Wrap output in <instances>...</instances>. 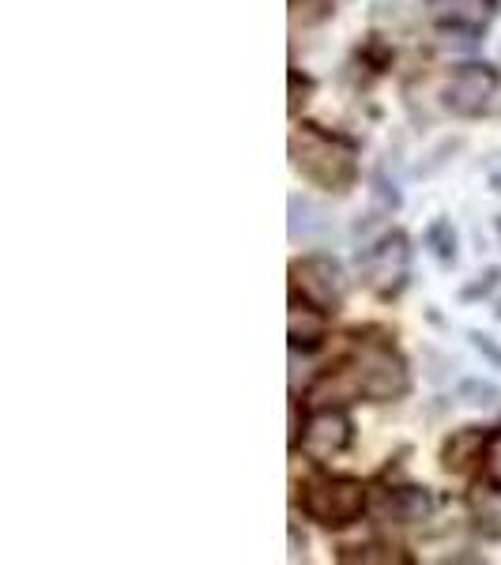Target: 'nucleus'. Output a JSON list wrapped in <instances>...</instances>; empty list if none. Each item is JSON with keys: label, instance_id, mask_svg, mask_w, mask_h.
<instances>
[{"label": "nucleus", "instance_id": "nucleus-22", "mask_svg": "<svg viewBox=\"0 0 501 565\" xmlns=\"http://www.w3.org/2000/svg\"><path fill=\"white\" fill-rule=\"evenodd\" d=\"M290 558H306V535H298V524H290Z\"/></svg>", "mask_w": 501, "mask_h": 565}, {"label": "nucleus", "instance_id": "nucleus-20", "mask_svg": "<svg viewBox=\"0 0 501 565\" xmlns=\"http://www.w3.org/2000/svg\"><path fill=\"white\" fill-rule=\"evenodd\" d=\"M479 527H482V535H490V540H501V509H494V513H482Z\"/></svg>", "mask_w": 501, "mask_h": 565}, {"label": "nucleus", "instance_id": "nucleus-15", "mask_svg": "<svg viewBox=\"0 0 501 565\" xmlns=\"http://www.w3.org/2000/svg\"><path fill=\"white\" fill-rule=\"evenodd\" d=\"M340 562H381V565H404L407 554L396 551V546H381V543H366V546H354V551H343Z\"/></svg>", "mask_w": 501, "mask_h": 565}, {"label": "nucleus", "instance_id": "nucleus-5", "mask_svg": "<svg viewBox=\"0 0 501 565\" xmlns=\"http://www.w3.org/2000/svg\"><path fill=\"white\" fill-rule=\"evenodd\" d=\"M290 287H295V298L321 306L324 313H335L343 302V290H348V279H343V268L332 257H302L290 264Z\"/></svg>", "mask_w": 501, "mask_h": 565}, {"label": "nucleus", "instance_id": "nucleus-1", "mask_svg": "<svg viewBox=\"0 0 501 565\" xmlns=\"http://www.w3.org/2000/svg\"><path fill=\"white\" fill-rule=\"evenodd\" d=\"M290 167L328 193H348L359 178V151L343 136L302 125L290 136Z\"/></svg>", "mask_w": 501, "mask_h": 565}, {"label": "nucleus", "instance_id": "nucleus-8", "mask_svg": "<svg viewBox=\"0 0 501 565\" xmlns=\"http://www.w3.org/2000/svg\"><path fill=\"white\" fill-rule=\"evenodd\" d=\"M498 0H426V15L452 34H479L494 20Z\"/></svg>", "mask_w": 501, "mask_h": 565}, {"label": "nucleus", "instance_id": "nucleus-6", "mask_svg": "<svg viewBox=\"0 0 501 565\" xmlns=\"http://www.w3.org/2000/svg\"><path fill=\"white\" fill-rule=\"evenodd\" d=\"M498 84H501V79H498V68L479 65V61H471V65H460V68L449 76V84H445V90H441L445 109H452L457 117H479L482 109L494 103Z\"/></svg>", "mask_w": 501, "mask_h": 565}, {"label": "nucleus", "instance_id": "nucleus-16", "mask_svg": "<svg viewBox=\"0 0 501 565\" xmlns=\"http://www.w3.org/2000/svg\"><path fill=\"white\" fill-rule=\"evenodd\" d=\"M482 476H487V487L501 494V430H494L487 445V457H482Z\"/></svg>", "mask_w": 501, "mask_h": 565}, {"label": "nucleus", "instance_id": "nucleus-4", "mask_svg": "<svg viewBox=\"0 0 501 565\" xmlns=\"http://www.w3.org/2000/svg\"><path fill=\"white\" fill-rule=\"evenodd\" d=\"M359 268L373 295L396 298L399 290L407 287V279H412V242L399 231L381 234V238L359 257Z\"/></svg>", "mask_w": 501, "mask_h": 565}, {"label": "nucleus", "instance_id": "nucleus-23", "mask_svg": "<svg viewBox=\"0 0 501 565\" xmlns=\"http://www.w3.org/2000/svg\"><path fill=\"white\" fill-rule=\"evenodd\" d=\"M494 231L501 234V215H494Z\"/></svg>", "mask_w": 501, "mask_h": 565}, {"label": "nucleus", "instance_id": "nucleus-13", "mask_svg": "<svg viewBox=\"0 0 501 565\" xmlns=\"http://www.w3.org/2000/svg\"><path fill=\"white\" fill-rule=\"evenodd\" d=\"M423 242H426V249H430V257L437 264H445V268H452V264L460 260V253H457V231H452V223L445 215L434 218V223L426 226Z\"/></svg>", "mask_w": 501, "mask_h": 565}, {"label": "nucleus", "instance_id": "nucleus-9", "mask_svg": "<svg viewBox=\"0 0 501 565\" xmlns=\"http://www.w3.org/2000/svg\"><path fill=\"white\" fill-rule=\"evenodd\" d=\"M490 437H494V430H487V426H460V430H452L441 445V468L449 476H468L471 468H482Z\"/></svg>", "mask_w": 501, "mask_h": 565}, {"label": "nucleus", "instance_id": "nucleus-14", "mask_svg": "<svg viewBox=\"0 0 501 565\" xmlns=\"http://www.w3.org/2000/svg\"><path fill=\"white\" fill-rule=\"evenodd\" d=\"M457 399L468 407H494L501 399V388L494 385V381H482V377H471L463 381V385L457 388Z\"/></svg>", "mask_w": 501, "mask_h": 565}, {"label": "nucleus", "instance_id": "nucleus-11", "mask_svg": "<svg viewBox=\"0 0 501 565\" xmlns=\"http://www.w3.org/2000/svg\"><path fill=\"white\" fill-rule=\"evenodd\" d=\"M287 332H290V348H317L324 340V309L313 306V302H302L295 298L290 306V317H287Z\"/></svg>", "mask_w": 501, "mask_h": 565}, {"label": "nucleus", "instance_id": "nucleus-17", "mask_svg": "<svg viewBox=\"0 0 501 565\" xmlns=\"http://www.w3.org/2000/svg\"><path fill=\"white\" fill-rule=\"evenodd\" d=\"M498 279H501V268H487V276H479V282H471V287L460 290V298L471 302V298H479V295H490V290L498 287Z\"/></svg>", "mask_w": 501, "mask_h": 565}, {"label": "nucleus", "instance_id": "nucleus-19", "mask_svg": "<svg viewBox=\"0 0 501 565\" xmlns=\"http://www.w3.org/2000/svg\"><path fill=\"white\" fill-rule=\"evenodd\" d=\"M302 407H298V399H290V449H298V441H302Z\"/></svg>", "mask_w": 501, "mask_h": 565}, {"label": "nucleus", "instance_id": "nucleus-21", "mask_svg": "<svg viewBox=\"0 0 501 565\" xmlns=\"http://www.w3.org/2000/svg\"><path fill=\"white\" fill-rule=\"evenodd\" d=\"M471 343H476V348L487 354V359H494V362H501V348H494V340H490V335H482V332H471Z\"/></svg>", "mask_w": 501, "mask_h": 565}, {"label": "nucleus", "instance_id": "nucleus-3", "mask_svg": "<svg viewBox=\"0 0 501 565\" xmlns=\"http://www.w3.org/2000/svg\"><path fill=\"white\" fill-rule=\"evenodd\" d=\"M302 509L321 527H348L366 513V487L359 479L321 476L302 487Z\"/></svg>", "mask_w": 501, "mask_h": 565}, {"label": "nucleus", "instance_id": "nucleus-12", "mask_svg": "<svg viewBox=\"0 0 501 565\" xmlns=\"http://www.w3.org/2000/svg\"><path fill=\"white\" fill-rule=\"evenodd\" d=\"M290 242H317L332 231V218L309 196H290Z\"/></svg>", "mask_w": 501, "mask_h": 565}, {"label": "nucleus", "instance_id": "nucleus-10", "mask_svg": "<svg viewBox=\"0 0 501 565\" xmlns=\"http://www.w3.org/2000/svg\"><path fill=\"white\" fill-rule=\"evenodd\" d=\"M434 494L426 487H393L385 490V498H381V516L393 524H423L430 521L434 513Z\"/></svg>", "mask_w": 501, "mask_h": 565}, {"label": "nucleus", "instance_id": "nucleus-2", "mask_svg": "<svg viewBox=\"0 0 501 565\" xmlns=\"http://www.w3.org/2000/svg\"><path fill=\"white\" fill-rule=\"evenodd\" d=\"M351 377L354 388H359L362 399L370 404H393V399H404L412 392V373H407V362L399 359L393 348L385 343H370L354 354L351 362Z\"/></svg>", "mask_w": 501, "mask_h": 565}, {"label": "nucleus", "instance_id": "nucleus-18", "mask_svg": "<svg viewBox=\"0 0 501 565\" xmlns=\"http://www.w3.org/2000/svg\"><path fill=\"white\" fill-rule=\"evenodd\" d=\"M309 90H313V84L298 76V72H290V117H298V109L309 103Z\"/></svg>", "mask_w": 501, "mask_h": 565}, {"label": "nucleus", "instance_id": "nucleus-7", "mask_svg": "<svg viewBox=\"0 0 501 565\" xmlns=\"http://www.w3.org/2000/svg\"><path fill=\"white\" fill-rule=\"evenodd\" d=\"M351 437H354V426L351 418L343 412H335V407H324V412H317L313 418L306 423L302 430V449L309 452L313 460H335L340 452L351 449Z\"/></svg>", "mask_w": 501, "mask_h": 565}]
</instances>
